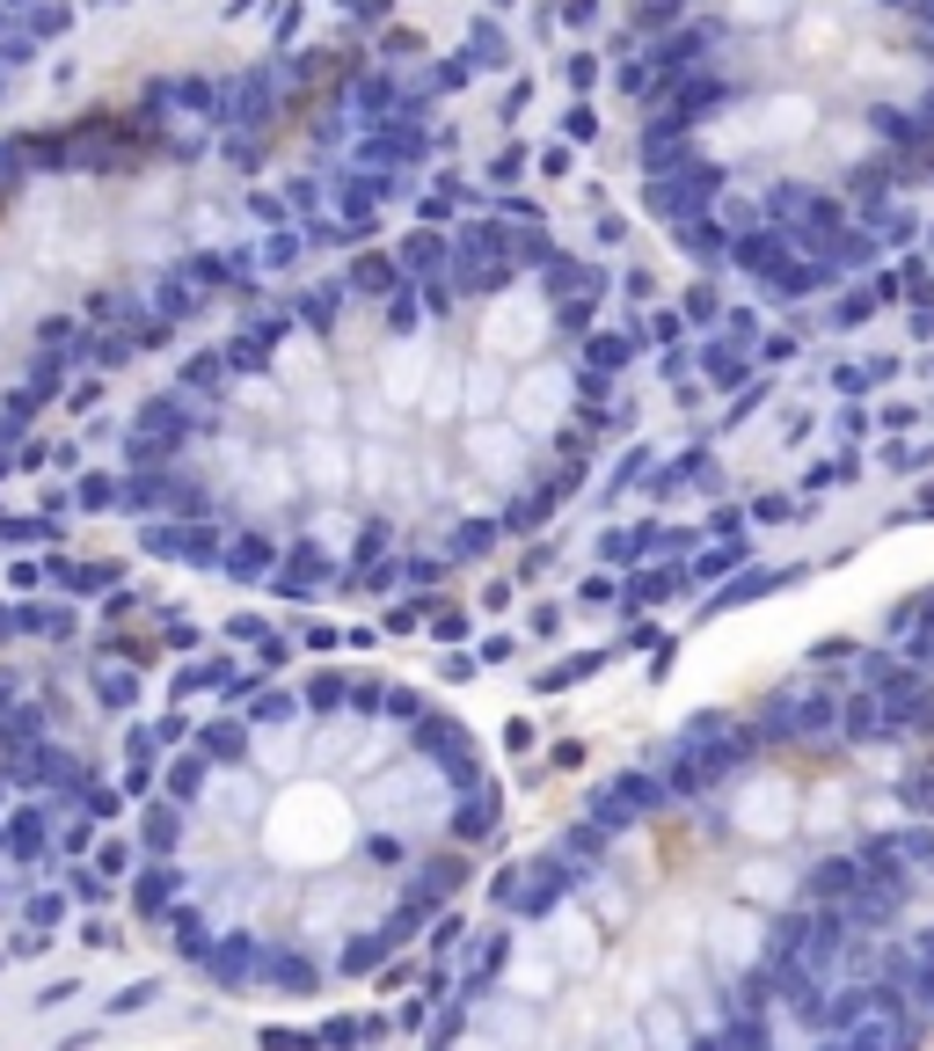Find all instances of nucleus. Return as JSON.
<instances>
[{
  "instance_id": "7ed1b4c3",
  "label": "nucleus",
  "mask_w": 934,
  "mask_h": 1051,
  "mask_svg": "<svg viewBox=\"0 0 934 1051\" xmlns=\"http://www.w3.org/2000/svg\"><path fill=\"white\" fill-rule=\"evenodd\" d=\"M693 162L745 198L833 190L869 168L934 88L905 0H701Z\"/></svg>"
},
{
  "instance_id": "f03ea898",
  "label": "nucleus",
  "mask_w": 934,
  "mask_h": 1051,
  "mask_svg": "<svg viewBox=\"0 0 934 1051\" xmlns=\"http://www.w3.org/2000/svg\"><path fill=\"white\" fill-rule=\"evenodd\" d=\"M453 826V782L380 716H300L198 782L184 884L226 934L329 950L394 920Z\"/></svg>"
},
{
  "instance_id": "f257e3e1",
  "label": "nucleus",
  "mask_w": 934,
  "mask_h": 1051,
  "mask_svg": "<svg viewBox=\"0 0 934 1051\" xmlns=\"http://www.w3.org/2000/svg\"><path fill=\"white\" fill-rule=\"evenodd\" d=\"M577 409L548 285L366 300L292 329L212 395L190 475L234 526L322 555L431 547L497 519Z\"/></svg>"
},
{
  "instance_id": "20e7f679",
  "label": "nucleus",
  "mask_w": 934,
  "mask_h": 1051,
  "mask_svg": "<svg viewBox=\"0 0 934 1051\" xmlns=\"http://www.w3.org/2000/svg\"><path fill=\"white\" fill-rule=\"evenodd\" d=\"M118 204L96 182L66 176V182H22L0 198V358L15 351V336L30 329L44 300H59L52 285H66L74 270H88L96 248L118 242Z\"/></svg>"
}]
</instances>
